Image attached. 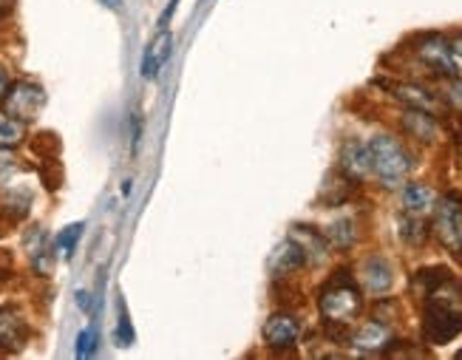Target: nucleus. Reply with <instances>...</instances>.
Returning a JSON list of instances; mask_svg holds the SVG:
<instances>
[{"label":"nucleus","mask_w":462,"mask_h":360,"mask_svg":"<svg viewBox=\"0 0 462 360\" xmlns=\"http://www.w3.org/2000/svg\"><path fill=\"white\" fill-rule=\"evenodd\" d=\"M462 332V282L439 272L426 290V337L431 344H446Z\"/></svg>","instance_id":"1"},{"label":"nucleus","mask_w":462,"mask_h":360,"mask_svg":"<svg viewBox=\"0 0 462 360\" xmlns=\"http://www.w3.org/2000/svg\"><path fill=\"white\" fill-rule=\"evenodd\" d=\"M369 159H372V173L383 188H400L411 171V156L389 134L369 139Z\"/></svg>","instance_id":"2"},{"label":"nucleus","mask_w":462,"mask_h":360,"mask_svg":"<svg viewBox=\"0 0 462 360\" xmlns=\"http://www.w3.org/2000/svg\"><path fill=\"white\" fill-rule=\"evenodd\" d=\"M360 307H364V301H360V292L352 284H335L320 295V315L329 324H352L360 315Z\"/></svg>","instance_id":"3"},{"label":"nucleus","mask_w":462,"mask_h":360,"mask_svg":"<svg viewBox=\"0 0 462 360\" xmlns=\"http://www.w3.org/2000/svg\"><path fill=\"white\" fill-rule=\"evenodd\" d=\"M434 233L451 253L462 250V202L459 196H446L434 208Z\"/></svg>","instance_id":"4"},{"label":"nucleus","mask_w":462,"mask_h":360,"mask_svg":"<svg viewBox=\"0 0 462 360\" xmlns=\"http://www.w3.org/2000/svg\"><path fill=\"white\" fill-rule=\"evenodd\" d=\"M46 103V94L40 86L34 83H14L9 86L6 97H4V106H6V114H12L14 119H20V123H29V119L37 116V111L43 108Z\"/></svg>","instance_id":"5"},{"label":"nucleus","mask_w":462,"mask_h":360,"mask_svg":"<svg viewBox=\"0 0 462 360\" xmlns=\"http://www.w3.org/2000/svg\"><path fill=\"white\" fill-rule=\"evenodd\" d=\"M417 54L437 74H448V77L457 74V60H454V49H451L448 40H443V37H426L423 43H420Z\"/></svg>","instance_id":"6"},{"label":"nucleus","mask_w":462,"mask_h":360,"mask_svg":"<svg viewBox=\"0 0 462 360\" xmlns=\"http://www.w3.org/2000/svg\"><path fill=\"white\" fill-rule=\"evenodd\" d=\"M300 335V327L292 315H273L270 321L264 324V341L270 349H290L295 346Z\"/></svg>","instance_id":"7"},{"label":"nucleus","mask_w":462,"mask_h":360,"mask_svg":"<svg viewBox=\"0 0 462 360\" xmlns=\"http://www.w3.org/2000/svg\"><path fill=\"white\" fill-rule=\"evenodd\" d=\"M340 171L346 173V179L352 182H360V179H366L372 173V159H369V145H360L355 139L344 145L340 151Z\"/></svg>","instance_id":"8"},{"label":"nucleus","mask_w":462,"mask_h":360,"mask_svg":"<svg viewBox=\"0 0 462 360\" xmlns=\"http://www.w3.org/2000/svg\"><path fill=\"white\" fill-rule=\"evenodd\" d=\"M171 49H173V37L168 32H159L151 40V46L145 49V57H143V77L145 79H153L159 74V69L168 63Z\"/></svg>","instance_id":"9"},{"label":"nucleus","mask_w":462,"mask_h":360,"mask_svg":"<svg viewBox=\"0 0 462 360\" xmlns=\"http://www.w3.org/2000/svg\"><path fill=\"white\" fill-rule=\"evenodd\" d=\"M389 344H392V332L386 329V324H380V321H369L352 335V346L364 349V352L386 349Z\"/></svg>","instance_id":"10"},{"label":"nucleus","mask_w":462,"mask_h":360,"mask_svg":"<svg viewBox=\"0 0 462 360\" xmlns=\"http://www.w3.org/2000/svg\"><path fill=\"white\" fill-rule=\"evenodd\" d=\"M26 341V324L12 309H0V349L14 352Z\"/></svg>","instance_id":"11"},{"label":"nucleus","mask_w":462,"mask_h":360,"mask_svg":"<svg viewBox=\"0 0 462 360\" xmlns=\"http://www.w3.org/2000/svg\"><path fill=\"white\" fill-rule=\"evenodd\" d=\"M403 205H406V210L411 216H423V213L434 210L437 196H434V190L429 185L414 182V185H406V190H403Z\"/></svg>","instance_id":"12"},{"label":"nucleus","mask_w":462,"mask_h":360,"mask_svg":"<svg viewBox=\"0 0 462 360\" xmlns=\"http://www.w3.org/2000/svg\"><path fill=\"white\" fill-rule=\"evenodd\" d=\"M364 284L374 295L386 292L392 287V270L383 258H369V262L364 264Z\"/></svg>","instance_id":"13"},{"label":"nucleus","mask_w":462,"mask_h":360,"mask_svg":"<svg viewBox=\"0 0 462 360\" xmlns=\"http://www.w3.org/2000/svg\"><path fill=\"white\" fill-rule=\"evenodd\" d=\"M304 250H300L295 242H284L281 245L275 253H273V258H270V264H273V270L275 272H295L300 264H304Z\"/></svg>","instance_id":"14"},{"label":"nucleus","mask_w":462,"mask_h":360,"mask_svg":"<svg viewBox=\"0 0 462 360\" xmlns=\"http://www.w3.org/2000/svg\"><path fill=\"white\" fill-rule=\"evenodd\" d=\"M403 125L411 136H417L420 143H431V139L437 136V125H434V119L423 111V108H414L406 114L403 119Z\"/></svg>","instance_id":"15"},{"label":"nucleus","mask_w":462,"mask_h":360,"mask_svg":"<svg viewBox=\"0 0 462 360\" xmlns=\"http://www.w3.org/2000/svg\"><path fill=\"white\" fill-rule=\"evenodd\" d=\"M20 139H23V123L12 114H0V148L17 145Z\"/></svg>","instance_id":"16"},{"label":"nucleus","mask_w":462,"mask_h":360,"mask_svg":"<svg viewBox=\"0 0 462 360\" xmlns=\"http://www.w3.org/2000/svg\"><path fill=\"white\" fill-rule=\"evenodd\" d=\"M394 91H397L400 99H403V103H409V106H414V108H423V111L434 108V97H431L429 91H423V88H414V86H394Z\"/></svg>","instance_id":"17"},{"label":"nucleus","mask_w":462,"mask_h":360,"mask_svg":"<svg viewBox=\"0 0 462 360\" xmlns=\"http://www.w3.org/2000/svg\"><path fill=\"white\" fill-rule=\"evenodd\" d=\"M79 235H83V225H69L66 230H60V235L54 238V247H57V253H63L66 258H71L74 255V247H77V242H79Z\"/></svg>","instance_id":"18"},{"label":"nucleus","mask_w":462,"mask_h":360,"mask_svg":"<svg viewBox=\"0 0 462 360\" xmlns=\"http://www.w3.org/2000/svg\"><path fill=\"white\" fill-rule=\"evenodd\" d=\"M329 242L335 247H349L355 242V230H352V222H337L329 227Z\"/></svg>","instance_id":"19"},{"label":"nucleus","mask_w":462,"mask_h":360,"mask_svg":"<svg viewBox=\"0 0 462 360\" xmlns=\"http://www.w3.org/2000/svg\"><path fill=\"white\" fill-rule=\"evenodd\" d=\"M97 352V332L88 327L77 335V357H91Z\"/></svg>","instance_id":"20"},{"label":"nucleus","mask_w":462,"mask_h":360,"mask_svg":"<svg viewBox=\"0 0 462 360\" xmlns=\"http://www.w3.org/2000/svg\"><path fill=\"white\" fill-rule=\"evenodd\" d=\"M116 344H119V346H131V344H134V329H131V321H128V315H125V309H123V307H119Z\"/></svg>","instance_id":"21"},{"label":"nucleus","mask_w":462,"mask_h":360,"mask_svg":"<svg viewBox=\"0 0 462 360\" xmlns=\"http://www.w3.org/2000/svg\"><path fill=\"white\" fill-rule=\"evenodd\" d=\"M6 91H9V77H6V71L0 69V99L6 97Z\"/></svg>","instance_id":"22"},{"label":"nucleus","mask_w":462,"mask_h":360,"mask_svg":"<svg viewBox=\"0 0 462 360\" xmlns=\"http://www.w3.org/2000/svg\"><path fill=\"white\" fill-rule=\"evenodd\" d=\"M88 298H91L88 292H77V304H79V307H83L86 312L91 309V301H88Z\"/></svg>","instance_id":"23"},{"label":"nucleus","mask_w":462,"mask_h":360,"mask_svg":"<svg viewBox=\"0 0 462 360\" xmlns=\"http://www.w3.org/2000/svg\"><path fill=\"white\" fill-rule=\"evenodd\" d=\"M451 49H454V57H462V37H459V40H454Z\"/></svg>","instance_id":"24"},{"label":"nucleus","mask_w":462,"mask_h":360,"mask_svg":"<svg viewBox=\"0 0 462 360\" xmlns=\"http://www.w3.org/2000/svg\"><path fill=\"white\" fill-rule=\"evenodd\" d=\"M99 4H106L108 9H119L123 6V0H99Z\"/></svg>","instance_id":"25"},{"label":"nucleus","mask_w":462,"mask_h":360,"mask_svg":"<svg viewBox=\"0 0 462 360\" xmlns=\"http://www.w3.org/2000/svg\"><path fill=\"white\" fill-rule=\"evenodd\" d=\"M457 357H462V352H459V355H457Z\"/></svg>","instance_id":"26"}]
</instances>
